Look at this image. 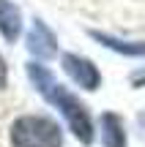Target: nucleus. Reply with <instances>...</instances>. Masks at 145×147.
Masks as SVG:
<instances>
[{"label": "nucleus", "instance_id": "nucleus-9", "mask_svg": "<svg viewBox=\"0 0 145 147\" xmlns=\"http://www.w3.org/2000/svg\"><path fill=\"white\" fill-rule=\"evenodd\" d=\"M3 84H5V63L0 57V90H3Z\"/></svg>", "mask_w": 145, "mask_h": 147}, {"label": "nucleus", "instance_id": "nucleus-8", "mask_svg": "<svg viewBox=\"0 0 145 147\" xmlns=\"http://www.w3.org/2000/svg\"><path fill=\"white\" fill-rule=\"evenodd\" d=\"M131 84H134V87H142V84H145V71L131 74Z\"/></svg>", "mask_w": 145, "mask_h": 147}, {"label": "nucleus", "instance_id": "nucleus-6", "mask_svg": "<svg viewBox=\"0 0 145 147\" xmlns=\"http://www.w3.org/2000/svg\"><path fill=\"white\" fill-rule=\"evenodd\" d=\"M22 30V16L11 0H0V33L5 36V41H16Z\"/></svg>", "mask_w": 145, "mask_h": 147}, {"label": "nucleus", "instance_id": "nucleus-4", "mask_svg": "<svg viewBox=\"0 0 145 147\" xmlns=\"http://www.w3.org/2000/svg\"><path fill=\"white\" fill-rule=\"evenodd\" d=\"M27 49H30L36 57H41V60L55 57V52H58V41H55L52 30H49L41 19L33 22L30 33H27Z\"/></svg>", "mask_w": 145, "mask_h": 147}, {"label": "nucleus", "instance_id": "nucleus-5", "mask_svg": "<svg viewBox=\"0 0 145 147\" xmlns=\"http://www.w3.org/2000/svg\"><path fill=\"white\" fill-rule=\"evenodd\" d=\"M101 142L104 147H126V128L115 112L101 115Z\"/></svg>", "mask_w": 145, "mask_h": 147}, {"label": "nucleus", "instance_id": "nucleus-3", "mask_svg": "<svg viewBox=\"0 0 145 147\" xmlns=\"http://www.w3.org/2000/svg\"><path fill=\"white\" fill-rule=\"evenodd\" d=\"M63 68L80 87H85V90H99V84H101L99 68L91 63V60L80 57V55H63Z\"/></svg>", "mask_w": 145, "mask_h": 147}, {"label": "nucleus", "instance_id": "nucleus-1", "mask_svg": "<svg viewBox=\"0 0 145 147\" xmlns=\"http://www.w3.org/2000/svg\"><path fill=\"white\" fill-rule=\"evenodd\" d=\"M27 76H30V82L36 84V90L49 101V104L58 106V112L66 117V123H69L71 134H74L82 144H91L93 142V125H91V117H88L85 104H82L74 93H69L66 87H60V84L55 82V76L49 74L47 65L27 63Z\"/></svg>", "mask_w": 145, "mask_h": 147}, {"label": "nucleus", "instance_id": "nucleus-2", "mask_svg": "<svg viewBox=\"0 0 145 147\" xmlns=\"http://www.w3.org/2000/svg\"><path fill=\"white\" fill-rule=\"evenodd\" d=\"M11 144L14 147H60L63 134L55 120L44 115H25L11 125Z\"/></svg>", "mask_w": 145, "mask_h": 147}, {"label": "nucleus", "instance_id": "nucleus-7", "mask_svg": "<svg viewBox=\"0 0 145 147\" xmlns=\"http://www.w3.org/2000/svg\"><path fill=\"white\" fill-rule=\"evenodd\" d=\"M91 36L96 38V41H101L104 47L120 52V55H129V57H145V44H140V41H120V38L107 36V33H99V30H93Z\"/></svg>", "mask_w": 145, "mask_h": 147}]
</instances>
